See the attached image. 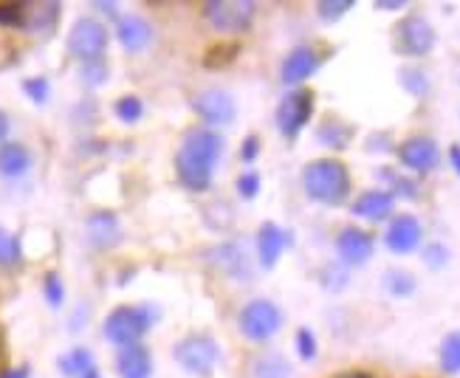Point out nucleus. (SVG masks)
Returning <instances> with one entry per match:
<instances>
[{
  "mask_svg": "<svg viewBox=\"0 0 460 378\" xmlns=\"http://www.w3.org/2000/svg\"><path fill=\"white\" fill-rule=\"evenodd\" d=\"M441 370L447 375L460 373V330H452L441 342Z\"/></svg>",
  "mask_w": 460,
  "mask_h": 378,
  "instance_id": "obj_27",
  "label": "nucleus"
},
{
  "mask_svg": "<svg viewBox=\"0 0 460 378\" xmlns=\"http://www.w3.org/2000/svg\"><path fill=\"white\" fill-rule=\"evenodd\" d=\"M111 68L105 63V57H99V59H88V63H83V68H79V76H83V83L91 85V88H99L108 79Z\"/></svg>",
  "mask_w": 460,
  "mask_h": 378,
  "instance_id": "obj_33",
  "label": "nucleus"
},
{
  "mask_svg": "<svg viewBox=\"0 0 460 378\" xmlns=\"http://www.w3.org/2000/svg\"><path fill=\"white\" fill-rule=\"evenodd\" d=\"M303 187L311 201L325 207H342L350 195V172L336 158H316L303 170Z\"/></svg>",
  "mask_w": 460,
  "mask_h": 378,
  "instance_id": "obj_2",
  "label": "nucleus"
},
{
  "mask_svg": "<svg viewBox=\"0 0 460 378\" xmlns=\"http://www.w3.org/2000/svg\"><path fill=\"white\" fill-rule=\"evenodd\" d=\"M96 9H102V12H108V14H116V6L113 4H93Z\"/></svg>",
  "mask_w": 460,
  "mask_h": 378,
  "instance_id": "obj_48",
  "label": "nucleus"
},
{
  "mask_svg": "<svg viewBox=\"0 0 460 378\" xmlns=\"http://www.w3.org/2000/svg\"><path fill=\"white\" fill-rule=\"evenodd\" d=\"M393 46L404 57H427L435 48V29L421 14H407L393 29Z\"/></svg>",
  "mask_w": 460,
  "mask_h": 378,
  "instance_id": "obj_7",
  "label": "nucleus"
},
{
  "mask_svg": "<svg viewBox=\"0 0 460 378\" xmlns=\"http://www.w3.org/2000/svg\"><path fill=\"white\" fill-rule=\"evenodd\" d=\"M291 243V237L286 229H279L277 224L266 221L257 229V254H260V266L263 268H274L279 254L286 251V246Z\"/></svg>",
  "mask_w": 460,
  "mask_h": 378,
  "instance_id": "obj_16",
  "label": "nucleus"
},
{
  "mask_svg": "<svg viewBox=\"0 0 460 378\" xmlns=\"http://www.w3.org/2000/svg\"><path fill=\"white\" fill-rule=\"evenodd\" d=\"M85 229H88V243L93 249H113L122 241V226H119V217L113 212H93Z\"/></svg>",
  "mask_w": 460,
  "mask_h": 378,
  "instance_id": "obj_18",
  "label": "nucleus"
},
{
  "mask_svg": "<svg viewBox=\"0 0 460 378\" xmlns=\"http://www.w3.org/2000/svg\"><path fill=\"white\" fill-rule=\"evenodd\" d=\"M6 133H9V116L0 110V142L6 138Z\"/></svg>",
  "mask_w": 460,
  "mask_h": 378,
  "instance_id": "obj_45",
  "label": "nucleus"
},
{
  "mask_svg": "<svg viewBox=\"0 0 460 378\" xmlns=\"http://www.w3.org/2000/svg\"><path fill=\"white\" fill-rule=\"evenodd\" d=\"M373 234L358 226H345L336 237V251L345 266H365L373 257Z\"/></svg>",
  "mask_w": 460,
  "mask_h": 378,
  "instance_id": "obj_13",
  "label": "nucleus"
},
{
  "mask_svg": "<svg viewBox=\"0 0 460 378\" xmlns=\"http://www.w3.org/2000/svg\"><path fill=\"white\" fill-rule=\"evenodd\" d=\"M252 375L254 378H291V365L286 356H279V353H263L254 359Z\"/></svg>",
  "mask_w": 460,
  "mask_h": 378,
  "instance_id": "obj_23",
  "label": "nucleus"
},
{
  "mask_svg": "<svg viewBox=\"0 0 460 378\" xmlns=\"http://www.w3.org/2000/svg\"><path fill=\"white\" fill-rule=\"evenodd\" d=\"M4 378H29V367H17V370H9Z\"/></svg>",
  "mask_w": 460,
  "mask_h": 378,
  "instance_id": "obj_46",
  "label": "nucleus"
},
{
  "mask_svg": "<svg viewBox=\"0 0 460 378\" xmlns=\"http://www.w3.org/2000/svg\"><path fill=\"white\" fill-rule=\"evenodd\" d=\"M449 162H452L455 172L460 175V145H452V147H449Z\"/></svg>",
  "mask_w": 460,
  "mask_h": 378,
  "instance_id": "obj_44",
  "label": "nucleus"
},
{
  "mask_svg": "<svg viewBox=\"0 0 460 378\" xmlns=\"http://www.w3.org/2000/svg\"><path fill=\"white\" fill-rule=\"evenodd\" d=\"M37 12H29V23L26 29L29 31H40V34H46L57 26V20H59V4H40L34 6Z\"/></svg>",
  "mask_w": 460,
  "mask_h": 378,
  "instance_id": "obj_26",
  "label": "nucleus"
},
{
  "mask_svg": "<svg viewBox=\"0 0 460 378\" xmlns=\"http://www.w3.org/2000/svg\"><path fill=\"white\" fill-rule=\"evenodd\" d=\"M23 91H26V96L31 99L34 105H46L51 88H49L46 76H31V79H23Z\"/></svg>",
  "mask_w": 460,
  "mask_h": 378,
  "instance_id": "obj_36",
  "label": "nucleus"
},
{
  "mask_svg": "<svg viewBox=\"0 0 460 378\" xmlns=\"http://www.w3.org/2000/svg\"><path fill=\"white\" fill-rule=\"evenodd\" d=\"M105 48H108V29L99 23L96 17H79L71 26L68 51L79 59V63L105 57Z\"/></svg>",
  "mask_w": 460,
  "mask_h": 378,
  "instance_id": "obj_8",
  "label": "nucleus"
},
{
  "mask_svg": "<svg viewBox=\"0 0 460 378\" xmlns=\"http://www.w3.org/2000/svg\"><path fill=\"white\" fill-rule=\"evenodd\" d=\"M336 378H373V375L365 373V370H350V373H342V375H336Z\"/></svg>",
  "mask_w": 460,
  "mask_h": 378,
  "instance_id": "obj_47",
  "label": "nucleus"
},
{
  "mask_svg": "<svg viewBox=\"0 0 460 378\" xmlns=\"http://www.w3.org/2000/svg\"><path fill=\"white\" fill-rule=\"evenodd\" d=\"M59 370H63V375H68V378H83L91 367H93V356H91V350H85V347H74L68 356H59Z\"/></svg>",
  "mask_w": 460,
  "mask_h": 378,
  "instance_id": "obj_25",
  "label": "nucleus"
},
{
  "mask_svg": "<svg viewBox=\"0 0 460 378\" xmlns=\"http://www.w3.org/2000/svg\"><path fill=\"white\" fill-rule=\"evenodd\" d=\"M353 125L342 122V119H325L323 125L316 127V138H319V145H325L331 150H345L350 145V138H353Z\"/></svg>",
  "mask_w": 460,
  "mask_h": 378,
  "instance_id": "obj_22",
  "label": "nucleus"
},
{
  "mask_svg": "<svg viewBox=\"0 0 460 378\" xmlns=\"http://www.w3.org/2000/svg\"><path fill=\"white\" fill-rule=\"evenodd\" d=\"M376 175L382 178V181L390 184L387 192H390L393 198H395V195H402V198H407V201H418V198H421V192H418V184L412 181V178L393 172V167H382Z\"/></svg>",
  "mask_w": 460,
  "mask_h": 378,
  "instance_id": "obj_24",
  "label": "nucleus"
},
{
  "mask_svg": "<svg viewBox=\"0 0 460 378\" xmlns=\"http://www.w3.org/2000/svg\"><path fill=\"white\" fill-rule=\"evenodd\" d=\"M398 79H402V88L412 96H424L429 91V79L421 68H402Z\"/></svg>",
  "mask_w": 460,
  "mask_h": 378,
  "instance_id": "obj_32",
  "label": "nucleus"
},
{
  "mask_svg": "<svg viewBox=\"0 0 460 378\" xmlns=\"http://www.w3.org/2000/svg\"><path fill=\"white\" fill-rule=\"evenodd\" d=\"M175 362L181 370H187L190 375H201L209 378L221 362V345H217L209 333H190L172 350Z\"/></svg>",
  "mask_w": 460,
  "mask_h": 378,
  "instance_id": "obj_4",
  "label": "nucleus"
},
{
  "mask_svg": "<svg viewBox=\"0 0 460 378\" xmlns=\"http://www.w3.org/2000/svg\"><path fill=\"white\" fill-rule=\"evenodd\" d=\"M29 6L26 4H0V26L6 29H26Z\"/></svg>",
  "mask_w": 460,
  "mask_h": 378,
  "instance_id": "obj_31",
  "label": "nucleus"
},
{
  "mask_svg": "<svg viewBox=\"0 0 460 378\" xmlns=\"http://www.w3.org/2000/svg\"><path fill=\"white\" fill-rule=\"evenodd\" d=\"M29 170H31V153L26 145H17V142L0 145V175L23 178Z\"/></svg>",
  "mask_w": 460,
  "mask_h": 378,
  "instance_id": "obj_21",
  "label": "nucleus"
},
{
  "mask_svg": "<svg viewBox=\"0 0 460 378\" xmlns=\"http://www.w3.org/2000/svg\"><path fill=\"white\" fill-rule=\"evenodd\" d=\"M294 345H296V353L303 362H311L316 356V336L311 333V328H299L294 336Z\"/></svg>",
  "mask_w": 460,
  "mask_h": 378,
  "instance_id": "obj_37",
  "label": "nucleus"
},
{
  "mask_svg": "<svg viewBox=\"0 0 460 378\" xmlns=\"http://www.w3.org/2000/svg\"><path fill=\"white\" fill-rule=\"evenodd\" d=\"M20 263V243H17V237L0 226V266L4 268H12Z\"/></svg>",
  "mask_w": 460,
  "mask_h": 378,
  "instance_id": "obj_34",
  "label": "nucleus"
},
{
  "mask_svg": "<svg viewBox=\"0 0 460 378\" xmlns=\"http://www.w3.org/2000/svg\"><path fill=\"white\" fill-rule=\"evenodd\" d=\"M237 54H240V43H237V40H234V43H217V46H212V48L207 51L204 66L212 68V71L226 68V66L234 63V57H237Z\"/></svg>",
  "mask_w": 460,
  "mask_h": 378,
  "instance_id": "obj_28",
  "label": "nucleus"
},
{
  "mask_svg": "<svg viewBox=\"0 0 460 378\" xmlns=\"http://www.w3.org/2000/svg\"><path fill=\"white\" fill-rule=\"evenodd\" d=\"M209 257H212V266H217L224 274H229V277H249L252 271H249V257H246V251L240 249V246H234V243H224V246H215L212 251H209Z\"/></svg>",
  "mask_w": 460,
  "mask_h": 378,
  "instance_id": "obj_20",
  "label": "nucleus"
},
{
  "mask_svg": "<svg viewBox=\"0 0 460 378\" xmlns=\"http://www.w3.org/2000/svg\"><path fill=\"white\" fill-rule=\"evenodd\" d=\"M353 9V0H323L316 4V14L325 20V23H333V20L345 17Z\"/></svg>",
  "mask_w": 460,
  "mask_h": 378,
  "instance_id": "obj_35",
  "label": "nucleus"
},
{
  "mask_svg": "<svg viewBox=\"0 0 460 378\" xmlns=\"http://www.w3.org/2000/svg\"><path fill=\"white\" fill-rule=\"evenodd\" d=\"M43 294H46V300L51 308H59L66 300V288H63V280H59V274L49 271L46 274V283H43Z\"/></svg>",
  "mask_w": 460,
  "mask_h": 378,
  "instance_id": "obj_38",
  "label": "nucleus"
},
{
  "mask_svg": "<svg viewBox=\"0 0 460 378\" xmlns=\"http://www.w3.org/2000/svg\"><path fill=\"white\" fill-rule=\"evenodd\" d=\"M424 260H427L429 268H444L449 263V249L441 246V243H432V246L424 249Z\"/></svg>",
  "mask_w": 460,
  "mask_h": 378,
  "instance_id": "obj_40",
  "label": "nucleus"
},
{
  "mask_svg": "<svg viewBox=\"0 0 460 378\" xmlns=\"http://www.w3.org/2000/svg\"><path fill=\"white\" fill-rule=\"evenodd\" d=\"M113 113H116L119 122L136 125L138 119L145 116V102L138 96H122V99H116V102H113Z\"/></svg>",
  "mask_w": 460,
  "mask_h": 378,
  "instance_id": "obj_29",
  "label": "nucleus"
},
{
  "mask_svg": "<svg viewBox=\"0 0 460 378\" xmlns=\"http://www.w3.org/2000/svg\"><path fill=\"white\" fill-rule=\"evenodd\" d=\"M367 150H370V153L393 150V138H390V133H373V136L367 138Z\"/></svg>",
  "mask_w": 460,
  "mask_h": 378,
  "instance_id": "obj_42",
  "label": "nucleus"
},
{
  "mask_svg": "<svg viewBox=\"0 0 460 378\" xmlns=\"http://www.w3.org/2000/svg\"><path fill=\"white\" fill-rule=\"evenodd\" d=\"M83 378H102V375H99V370H96V367H91Z\"/></svg>",
  "mask_w": 460,
  "mask_h": 378,
  "instance_id": "obj_49",
  "label": "nucleus"
},
{
  "mask_svg": "<svg viewBox=\"0 0 460 378\" xmlns=\"http://www.w3.org/2000/svg\"><path fill=\"white\" fill-rule=\"evenodd\" d=\"M376 9H404V0H376Z\"/></svg>",
  "mask_w": 460,
  "mask_h": 378,
  "instance_id": "obj_43",
  "label": "nucleus"
},
{
  "mask_svg": "<svg viewBox=\"0 0 460 378\" xmlns=\"http://www.w3.org/2000/svg\"><path fill=\"white\" fill-rule=\"evenodd\" d=\"M319 68V54L311 46H296L286 59H283V68H279V79L286 85H299Z\"/></svg>",
  "mask_w": 460,
  "mask_h": 378,
  "instance_id": "obj_15",
  "label": "nucleus"
},
{
  "mask_svg": "<svg viewBox=\"0 0 460 378\" xmlns=\"http://www.w3.org/2000/svg\"><path fill=\"white\" fill-rule=\"evenodd\" d=\"M192 110L204 119L207 125H229L237 108L232 93L221 91V88H207L192 99Z\"/></svg>",
  "mask_w": 460,
  "mask_h": 378,
  "instance_id": "obj_11",
  "label": "nucleus"
},
{
  "mask_svg": "<svg viewBox=\"0 0 460 378\" xmlns=\"http://www.w3.org/2000/svg\"><path fill=\"white\" fill-rule=\"evenodd\" d=\"M393 207H395V198L387 189H367L356 198L350 212L356 217H365V221H370V224H382L393 215Z\"/></svg>",
  "mask_w": 460,
  "mask_h": 378,
  "instance_id": "obj_14",
  "label": "nucleus"
},
{
  "mask_svg": "<svg viewBox=\"0 0 460 378\" xmlns=\"http://www.w3.org/2000/svg\"><path fill=\"white\" fill-rule=\"evenodd\" d=\"M421 237H424V229L418 224L415 215H395L385 232V246L393 254H410L421 246Z\"/></svg>",
  "mask_w": 460,
  "mask_h": 378,
  "instance_id": "obj_12",
  "label": "nucleus"
},
{
  "mask_svg": "<svg viewBox=\"0 0 460 378\" xmlns=\"http://www.w3.org/2000/svg\"><path fill=\"white\" fill-rule=\"evenodd\" d=\"M116 373L119 378H150L153 375V356L145 345H125L116 353Z\"/></svg>",
  "mask_w": 460,
  "mask_h": 378,
  "instance_id": "obj_17",
  "label": "nucleus"
},
{
  "mask_svg": "<svg viewBox=\"0 0 460 378\" xmlns=\"http://www.w3.org/2000/svg\"><path fill=\"white\" fill-rule=\"evenodd\" d=\"M116 37L128 51H142V48H147L153 43V26L147 23L145 17L128 14V17H119Z\"/></svg>",
  "mask_w": 460,
  "mask_h": 378,
  "instance_id": "obj_19",
  "label": "nucleus"
},
{
  "mask_svg": "<svg viewBox=\"0 0 460 378\" xmlns=\"http://www.w3.org/2000/svg\"><path fill=\"white\" fill-rule=\"evenodd\" d=\"M224 155V138L209 127H192L175 155V172L190 192H204L212 187L217 158Z\"/></svg>",
  "mask_w": 460,
  "mask_h": 378,
  "instance_id": "obj_1",
  "label": "nucleus"
},
{
  "mask_svg": "<svg viewBox=\"0 0 460 378\" xmlns=\"http://www.w3.org/2000/svg\"><path fill=\"white\" fill-rule=\"evenodd\" d=\"M311 113H314V93L305 88L291 91L279 99V105H277V116H274L277 130L286 138H296L303 133V127L311 122Z\"/></svg>",
  "mask_w": 460,
  "mask_h": 378,
  "instance_id": "obj_9",
  "label": "nucleus"
},
{
  "mask_svg": "<svg viewBox=\"0 0 460 378\" xmlns=\"http://www.w3.org/2000/svg\"><path fill=\"white\" fill-rule=\"evenodd\" d=\"M385 286L393 296H410L415 291V277L404 268H390L385 274Z\"/></svg>",
  "mask_w": 460,
  "mask_h": 378,
  "instance_id": "obj_30",
  "label": "nucleus"
},
{
  "mask_svg": "<svg viewBox=\"0 0 460 378\" xmlns=\"http://www.w3.org/2000/svg\"><path fill=\"white\" fill-rule=\"evenodd\" d=\"M398 158H402V164L418 175H427L438 167L441 162V150H438L435 138L429 136H412L407 142L398 145Z\"/></svg>",
  "mask_w": 460,
  "mask_h": 378,
  "instance_id": "obj_10",
  "label": "nucleus"
},
{
  "mask_svg": "<svg viewBox=\"0 0 460 378\" xmlns=\"http://www.w3.org/2000/svg\"><path fill=\"white\" fill-rule=\"evenodd\" d=\"M207 23L221 34H243L254 20V4L243 0H209L204 4Z\"/></svg>",
  "mask_w": 460,
  "mask_h": 378,
  "instance_id": "obj_6",
  "label": "nucleus"
},
{
  "mask_svg": "<svg viewBox=\"0 0 460 378\" xmlns=\"http://www.w3.org/2000/svg\"><path fill=\"white\" fill-rule=\"evenodd\" d=\"M240 333L252 342H269L271 336L283 328V311H279L271 300H252L243 305L237 316Z\"/></svg>",
  "mask_w": 460,
  "mask_h": 378,
  "instance_id": "obj_5",
  "label": "nucleus"
},
{
  "mask_svg": "<svg viewBox=\"0 0 460 378\" xmlns=\"http://www.w3.org/2000/svg\"><path fill=\"white\" fill-rule=\"evenodd\" d=\"M257 155H260V136H246L243 145H240V162L252 164Z\"/></svg>",
  "mask_w": 460,
  "mask_h": 378,
  "instance_id": "obj_41",
  "label": "nucleus"
},
{
  "mask_svg": "<svg viewBox=\"0 0 460 378\" xmlns=\"http://www.w3.org/2000/svg\"><path fill=\"white\" fill-rule=\"evenodd\" d=\"M153 322L155 311L150 305H119L105 320V339L119 347L138 345V339L153 328Z\"/></svg>",
  "mask_w": 460,
  "mask_h": 378,
  "instance_id": "obj_3",
  "label": "nucleus"
},
{
  "mask_svg": "<svg viewBox=\"0 0 460 378\" xmlns=\"http://www.w3.org/2000/svg\"><path fill=\"white\" fill-rule=\"evenodd\" d=\"M234 187H237V195H240V198H246V201H254L257 192H260V175H257L254 170L240 172V175H237V181H234Z\"/></svg>",
  "mask_w": 460,
  "mask_h": 378,
  "instance_id": "obj_39",
  "label": "nucleus"
}]
</instances>
